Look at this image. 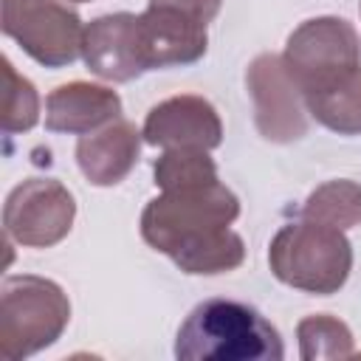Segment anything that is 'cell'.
<instances>
[{
  "mask_svg": "<svg viewBox=\"0 0 361 361\" xmlns=\"http://www.w3.org/2000/svg\"><path fill=\"white\" fill-rule=\"evenodd\" d=\"M240 197L220 180L164 189L141 212V237L183 274H226L243 265L245 243L231 223Z\"/></svg>",
  "mask_w": 361,
  "mask_h": 361,
  "instance_id": "obj_1",
  "label": "cell"
},
{
  "mask_svg": "<svg viewBox=\"0 0 361 361\" xmlns=\"http://www.w3.org/2000/svg\"><path fill=\"white\" fill-rule=\"evenodd\" d=\"M285 355L276 327L237 299H203L175 336L178 361H279Z\"/></svg>",
  "mask_w": 361,
  "mask_h": 361,
  "instance_id": "obj_2",
  "label": "cell"
},
{
  "mask_svg": "<svg viewBox=\"0 0 361 361\" xmlns=\"http://www.w3.org/2000/svg\"><path fill=\"white\" fill-rule=\"evenodd\" d=\"M268 265L288 288L330 296L344 288L353 271V245L341 228L302 217L274 234Z\"/></svg>",
  "mask_w": 361,
  "mask_h": 361,
  "instance_id": "obj_3",
  "label": "cell"
},
{
  "mask_svg": "<svg viewBox=\"0 0 361 361\" xmlns=\"http://www.w3.org/2000/svg\"><path fill=\"white\" fill-rule=\"evenodd\" d=\"M71 322L68 293L45 276H6L0 288V353L11 361L51 347Z\"/></svg>",
  "mask_w": 361,
  "mask_h": 361,
  "instance_id": "obj_4",
  "label": "cell"
},
{
  "mask_svg": "<svg viewBox=\"0 0 361 361\" xmlns=\"http://www.w3.org/2000/svg\"><path fill=\"white\" fill-rule=\"evenodd\" d=\"M0 25L45 68H65L82 56L85 25L68 0H0Z\"/></svg>",
  "mask_w": 361,
  "mask_h": 361,
  "instance_id": "obj_5",
  "label": "cell"
},
{
  "mask_svg": "<svg viewBox=\"0 0 361 361\" xmlns=\"http://www.w3.org/2000/svg\"><path fill=\"white\" fill-rule=\"evenodd\" d=\"M282 59L305 96L361 68V37L341 17H313L290 31Z\"/></svg>",
  "mask_w": 361,
  "mask_h": 361,
  "instance_id": "obj_6",
  "label": "cell"
},
{
  "mask_svg": "<svg viewBox=\"0 0 361 361\" xmlns=\"http://www.w3.org/2000/svg\"><path fill=\"white\" fill-rule=\"evenodd\" d=\"M76 217V200L65 183L54 178H28L17 183L3 206L8 240L25 248H51L62 243Z\"/></svg>",
  "mask_w": 361,
  "mask_h": 361,
  "instance_id": "obj_7",
  "label": "cell"
},
{
  "mask_svg": "<svg viewBox=\"0 0 361 361\" xmlns=\"http://www.w3.org/2000/svg\"><path fill=\"white\" fill-rule=\"evenodd\" d=\"M254 124L265 141L290 144L307 133V104L279 54H259L245 71Z\"/></svg>",
  "mask_w": 361,
  "mask_h": 361,
  "instance_id": "obj_8",
  "label": "cell"
},
{
  "mask_svg": "<svg viewBox=\"0 0 361 361\" xmlns=\"http://www.w3.org/2000/svg\"><path fill=\"white\" fill-rule=\"evenodd\" d=\"M149 147L161 149H214L223 141V121L214 104L195 93H180L158 102L141 130Z\"/></svg>",
  "mask_w": 361,
  "mask_h": 361,
  "instance_id": "obj_9",
  "label": "cell"
},
{
  "mask_svg": "<svg viewBox=\"0 0 361 361\" xmlns=\"http://www.w3.org/2000/svg\"><path fill=\"white\" fill-rule=\"evenodd\" d=\"M82 59L90 73L107 82H133L147 73L138 14L116 11L90 20L82 37Z\"/></svg>",
  "mask_w": 361,
  "mask_h": 361,
  "instance_id": "obj_10",
  "label": "cell"
},
{
  "mask_svg": "<svg viewBox=\"0 0 361 361\" xmlns=\"http://www.w3.org/2000/svg\"><path fill=\"white\" fill-rule=\"evenodd\" d=\"M141 31V54L147 71L172 68V65H192L209 48L206 23L164 6H147L138 14Z\"/></svg>",
  "mask_w": 361,
  "mask_h": 361,
  "instance_id": "obj_11",
  "label": "cell"
},
{
  "mask_svg": "<svg viewBox=\"0 0 361 361\" xmlns=\"http://www.w3.org/2000/svg\"><path fill=\"white\" fill-rule=\"evenodd\" d=\"M141 133L133 121L116 118L93 133H85L76 144L79 172L93 186H116L121 183L141 158Z\"/></svg>",
  "mask_w": 361,
  "mask_h": 361,
  "instance_id": "obj_12",
  "label": "cell"
},
{
  "mask_svg": "<svg viewBox=\"0 0 361 361\" xmlns=\"http://www.w3.org/2000/svg\"><path fill=\"white\" fill-rule=\"evenodd\" d=\"M121 116V96L113 87L90 82H68L45 99V127L51 133L85 135Z\"/></svg>",
  "mask_w": 361,
  "mask_h": 361,
  "instance_id": "obj_13",
  "label": "cell"
},
{
  "mask_svg": "<svg viewBox=\"0 0 361 361\" xmlns=\"http://www.w3.org/2000/svg\"><path fill=\"white\" fill-rule=\"evenodd\" d=\"M307 113L338 135H361V68L305 93Z\"/></svg>",
  "mask_w": 361,
  "mask_h": 361,
  "instance_id": "obj_14",
  "label": "cell"
},
{
  "mask_svg": "<svg viewBox=\"0 0 361 361\" xmlns=\"http://www.w3.org/2000/svg\"><path fill=\"white\" fill-rule=\"evenodd\" d=\"M302 217L336 226L341 231L358 226L361 223V183L327 180V183L316 186L302 206Z\"/></svg>",
  "mask_w": 361,
  "mask_h": 361,
  "instance_id": "obj_15",
  "label": "cell"
},
{
  "mask_svg": "<svg viewBox=\"0 0 361 361\" xmlns=\"http://www.w3.org/2000/svg\"><path fill=\"white\" fill-rule=\"evenodd\" d=\"M299 338V355L305 361H322V358H350L353 355V333L350 327L327 313L305 316L296 324Z\"/></svg>",
  "mask_w": 361,
  "mask_h": 361,
  "instance_id": "obj_16",
  "label": "cell"
},
{
  "mask_svg": "<svg viewBox=\"0 0 361 361\" xmlns=\"http://www.w3.org/2000/svg\"><path fill=\"white\" fill-rule=\"evenodd\" d=\"M155 186L164 189H180V186H200L217 180V164L209 155V149H164L161 158L152 164Z\"/></svg>",
  "mask_w": 361,
  "mask_h": 361,
  "instance_id": "obj_17",
  "label": "cell"
},
{
  "mask_svg": "<svg viewBox=\"0 0 361 361\" xmlns=\"http://www.w3.org/2000/svg\"><path fill=\"white\" fill-rule=\"evenodd\" d=\"M6 65V110H3V133L14 135V133H28L37 121H39V93L37 87L20 76L14 71V65L8 59H3Z\"/></svg>",
  "mask_w": 361,
  "mask_h": 361,
  "instance_id": "obj_18",
  "label": "cell"
},
{
  "mask_svg": "<svg viewBox=\"0 0 361 361\" xmlns=\"http://www.w3.org/2000/svg\"><path fill=\"white\" fill-rule=\"evenodd\" d=\"M220 3L223 0H149V6H164V8H178L200 23H212L220 11Z\"/></svg>",
  "mask_w": 361,
  "mask_h": 361,
  "instance_id": "obj_19",
  "label": "cell"
},
{
  "mask_svg": "<svg viewBox=\"0 0 361 361\" xmlns=\"http://www.w3.org/2000/svg\"><path fill=\"white\" fill-rule=\"evenodd\" d=\"M68 3H87V0H68Z\"/></svg>",
  "mask_w": 361,
  "mask_h": 361,
  "instance_id": "obj_20",
  "label": "cell"
}]
</instances>
